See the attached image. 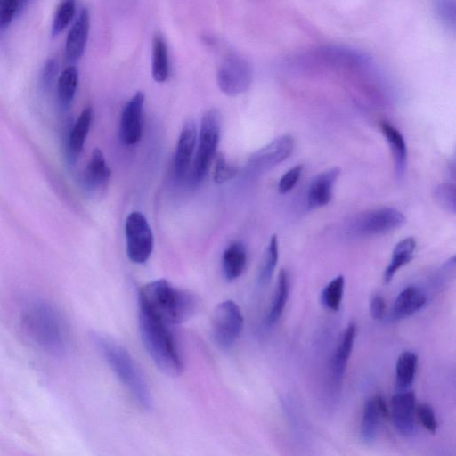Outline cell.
<instances>
[{"instance_id": "cell-1", "label": "cell", "mask_w": 456, "mask_h": 456, "mask_svg": "<svg viewBox=\"0 0 456 456\" xmlns=\"http://www.w3.org/2000/svg\"><path fill=\"white\" fill-rule=\"evenodd\" d=\"M139 307L167 325L189 320L198 307V299L190 291L177 289L167 280L151 281L139 291Z\"/></svg>"}, {"instance_id": "cell-2", "label": "cell", "mask_w": 456, "mask_h": 456, "mask_svg": "<svg viewBox=\"0 0 456 456\" xmlns=\"http://www.w3.org/2000/svg\"><path fill=\"white\" fill-rule=\"evenodd\" d=\"M21 320L27 334L37 346L53 354L64 352L67 331L55 307L42 300L32 301L24 308Z\"/></svg>"}, {"instance_id": "cell-3", "label": "cell", "mask_w": 456, "mask_h": 456, "mask_svg": "<svg viewBox=\"0 0 456 456\" xmlns=\"http://www.w3.org/2000/svg\"><path fill=\"white\" fill-rule=\"evenodd\" d=\"M138 324L142 344L157 368L167 376L180 375L183 364L168 325L142 307Z\"/></svg>"}, {"instance_id": "cell-4", "label": "cell", "mask_w": 456, "mask_h": 456, "mask_svg": "<svg viewBox=\"0 0 456 456\" xmlns=\"http://www.w3.org/2000/svg\"><path fill=\"white\" fill-rule=\"evenodd\" d=\"M94 342L108 365L136 403L144 410H151L152 397L148 384L127 350L110 338L99 334L94 335Z\"/></svg>"}, {"instance_id": "cell-5", "label": "cell", "mask_w": 456, "mask_h": 456, "mask_svg": "<svg viewBox=\"0 0 456 456\" xmlns=\"http://www.w3.org/2000/svg\"><path fill=\"white\" fill-rule=\"evenodd\" d=\"M221 134V114L218 110L210 109L201 118L199 144L193 163V178L201 181L216 155Z\"/></svg>"}, {"instance_id": "cell-6", "label": "cell", "mask_w": 456, "mask_h": 456, "mask_svg": "<svg viewBox=\"0 0 456 456\" xmlns=\"http://www.w3.org/2000/svg\"><path fill=\"white\" fill-rule=\"evenodd\" d=\"M244 326L240 307L232 300L216 305L212 315V336L221 348H229L237 341Z\"/></svg>"}, {"instance_id": "cell-7", "label": "cell", "mask_w": 456, "mask_h": 456, "mask_svg": "<svg viewBox=\"0 0 456 456\" xmlns=\"http://www.w3.org/2000/svg\"><path fill=\"white\" fill-rule=\"evenodd\" d=\"M126 254L136 264L146 262L153 248V235L146 217L138 211L129 214L126 225Z\"/></svg>"}, {"instance_id": "cell-8", "label": "cell", "mask_w": 456, "mask_h": 456, "mask_svg": "<svg viewBox=\"0 0 456 456\" xmlns=\"http://www.w3.org/2000/svg\"><path fill=\"white\" fill-rule=\"evenodd\" d=\"M220 90L229 95H239L250 86L252 69L248 61L238 54L230 53L220 64L217 75Z\"/></svg>"}, {"instance_id": "cell-9", "label": "cell", "mask_w": 456, "mask_h": 456, "mask_svg": "<svg viewBox=\"0 0 456 456\" xmlns=\"http://www.w3.org/2000/svg\"><path fill=\"white\" fill-rule=\"evenodd\" d=\"M293 148L294 140L290 135L278 137L252 153L247 167L253 175H262L287 159Z\"/></svg>"}, {"instance_id": "cell-10", "label": "cell", "mask_w": 456, "mask_h": 456, "mask_svg": "<svg viewBox=\"0 0 456 456\" xmlns=\"http://www.w3.org/2000/svg\"><path fill=\"white\" fill-rule=\"evenodd\" d=\"M405 216L393 208H381L363 214L354 224V232L362 236L380 235L401 227Z\"/></svg>"}, {"instance_id": "cell-11", "label": "cell", "mask_w": 456, "mask_h": 456, "mask_svg": "<svg viewBox=\"0 0 456 456\" xmlns=\"http://www.w3.org/2000/svg\"><path fill=\"white\" fill-rule=\"evenodd\" d=\"M144 94L137 92L125 105L119 126V136L123 144L134 145L142 136V117Z\"/></svg>"}, {"instance_id": "cell-12", "label": "cell", "mask_w": 456, "mask_h": 456, "mask_svg": "<svg viewBox=\"0 0 456 456\" xmlns=\"http://www.w3.org/2000/svg\"><path fill=\"white\" fill-rule=\"evenodd\" d=\"M415 408L416 397L412 391H400L391 399L389 414L395 428L402 436H411L414 431Z\"/></svg>"}, {"instance_id": "cell-13", "label": "cell", "mask_w": 456, "mask_h": 456, "mask_svg": "<svg viewBox=\"0 0 456 456\" xmlns=\"http://www.w3.org/2000/svg\"><path fill=\"white\" fill-rule=\"evenodd\" d=\"M388 415L389 410L381 395H375L365 403L359 434L362 444H370L375 441L381 419Z\"/></svg>"}, {"instance_id": "cell-14", "label": "cell", "mask_w": 456, "mask_h": 456, "mask_svg": "<svg viewBox=\"0 0 456 456\" xmlns=\"http://www.w3.org/2000/svg\"><path fill=\"white\" fill-rule=\"evenodd\" d=\"M92 122L91 107L85 108L76 121L69 127L64 137L67 161L73 165L83 151Z\"/></svg>"}, {"instance_id": "cell-15", "label": "cell", "mask_w": 456, "mask_h": 456, "mask_svg": "<svg viewBox=\"0 0 456 456\" xmlns=\"http://www.w3.org/2000/svg\"><path fill=\"white\" fill-rule=\"evenodd\" d=\"M197 129L192 119H188L183 126L178 137L174 159V169L176 178L183 179L188 172L195 150Z\"/></svg>"}, {"instance_id": "cell-16", "label": "cell", "mask_w": 456, "mask_h": 456, "mask_svg": "<svg viewBox=\"0 0 456 456\" xmlns=\"http://www.w3.org/2000/svg\"><path fill=\"white\" fill-rule=\"evenodd\" d=\"M90 28V15L86 8L80 11L67 36L65 57L73 63L81 58L85 52Z\"/></svg>"}, {"instance_id": "cell-17", "label": "cell", "mask_w": 456, "mask_h": 456, "mask_svg": "<svg viewBox=\"0 0 456 456\" xmlns=\"http://www.w3.org/2000/svg\"><path fill=\"white\" fill-rule=\"evenodd\" d=\"M339 175L338 167H331L319 174L312 181L307 194V208L309 210L322 208L330 201L333 188Z\"/></svg>"}, {"instance_id": "cell-18", "label": "cell", "mask_w": 456, "mask_h": 456, "mask_svg": "<svg viewBox=\"0 0 456 456\" xmlns=\"http://www.w3.org/2000/svg\"><path fill=\"white\" fill-rule=\"evenodd\" d=\"M111 175L102 151L95 148L90 157L82 176V183L88 192H95L103 189L109 183Z\"/></svg>"}, {"instance_id": "cell-19", "label": "cell", "mask_w": 456, "mask_h": 456, "mask_svg": "<svg viewBox=\"0 0 456 456\" xmlns=\"http://www.w3.org/2000/svg\"><path fill=\"white\" fill-rule=\"evenodd\" d=\"M357 333V326L350 322L342 334L334 355L331 360V378L336 385H340L347 367L348 359L351 355L354 341Z\"/></svg>"}, {"instance_id": "cell-20", "label": "cell", "mask_w": 456, "mask_h": 456, "mask_svg": "<svg viewBox=\"0 0 456 456\" xmlns=\"http://www.w3.org/2000/svg\"><path fill=\"white\" fill-rule=\"evenodd\" d=\"M427 303V297L424 292L416 286L404 288L396 297L391 311L393 320L407 318L419 310Z\"/></svg>"}, {"instance_id": "cell-21", "label": "cell", "mask_w": 456, "mask_h": 456, "mask_svg": "<svg viewBox=\"0 0 456 456\" xmlns=\"http://www.w3.org/2000/svg\"><path fill=\"white\" fill-rule=\"evenodd\" d=\"M78 85V70L73 66H68L59 75L56 83V102L59 110L66 113L69 110Z\"/></svg>"}, {"instance_id": "cell-22", "label": "cell", "mask_w": 456, "mask_h": 456, "mask_svg": "<svg viewBox=\"0 0 456 456\" xmlns=\"http://www.w3.org/2000/svg\"><path fill=\"white\" fill-rule=\"evenodd\" d=\"M381 131L391 149L396 176L401 179L407 165V146L404 138L395 127L386 121L381 123Z\"/></svg>"}, {"instance_id": "cell-23", "label": "cell", "mask_w": 456, "mask_h": 456, "mask_svg": "<svg viewBox=\"0 0 456 456\" xmlns=\"http://www.w3.org/2000/svg\"><path fill=\"white\" fill-rule=\"evenodd\" d=\"M247 253L245 247L240 242L230 244L222 256V270L224 277L229 281L239 278L246 266Z\"/></svg>"}, {"instance_id": "cell-24", "label": "cell", "mask_w": 456, "mask_h": 456, "mask_svg": "<svg viewBox=\"0 0 456 456\" xmlns=\"http://www.w3.org/2000/svg\"><path fill=\"white\" fill-rule=\"evenodd\" d=\"M415 248L416 240L413 237L404 238L395 245L391 260L383 273L384 284H388L396 272L413 258Z\"/></svg>"}, {"instance_id": "cell-25", "label": "cell", "mask_w": 456, "mask_h": 456, "mask_svg": "<svg viewBox=\"0 0 456 456\" xmlns=\"http://www.w3.org/2000/svg\"><path fill=\"white\" fill-rule=\"evenodd\" d=\"M289 293V276L285 269L279 273L277 284L267 314V323L275 324L282 315Z\"/></svg>"}, {"instance_id": "cell-26", "label": "cell", "mask_w": 456, "mask_h": 456, "mask_svg": "<svg viewBox=\"0 0 456 456\" xmlns=\"http://www.w3.org/2000/svg\"><path fill=\"white\" fill-rule=\"evenodd\" d=\"M418 367V355L411 351H403L397 358L395 364L396 387L407 390L412 384Z\"/></svg>"}, {"instance_id": "cell-27", "label": "cell", "mask_w": 456, "mask_h": 456, "mask_svg": "<svg viewBox=\"0 0 456 456\" xmlns=\"http://www.w3.org/2000/svg\"><path fill=\"white\" fill-rule=\"evenodd\" d=\"M169 74L168 53L163 37L155 34L152 41L151 75L156 82L167 80Z\"/></svg>"}, {"instance_id": "cell-28", "label": "cell", "mask_w": 456, "mask_h": 456, "mask_svg": "<svg viewBox=\"0 0 456 456\" xmlns=\"http://www.w3.org/2000/svg\"><path fill=\"white\" fill-rule=\"evenodd\" d=\"M345 288V278L338 275L333 278L322 290L321 301L324 307L331 311L340 308Z\"/></svg>"}, {"instance_id": "cell-29", "label": "cell", "mask_w": 456, "mask_h": 456, "mask_svg": "<svg viewBox=\"0 0 456 456\" xmlns=\"http://www.w3.org/2000/svg\"><path fill=\"white\" fill-rule=\"evenodd\" d=\"M76 12V0H61L56 9L51 34L53 37L60 35L72 21Z\"/></svg>"}, {"instance_id": "cell-30", "label": "cell", "mask_w": 456, "mask_h": 456, "mask_svg": "<svg viewBox=\"0 0 456 456\" xmlns=\"http://www.w3.org/2000/svg\"><path fill=\"white\" fill-rule=\"evenodd\" d=\"M278 258V240L276 235H273L270 239L265 256L260 268L258 276L259 284L266 285L270 281L277 265Z\"/></svg>"}, {"instance_id": "cell-31", "label": "cell", "mask_w": 456, "mask_h": 456, "mask_svg": "<svg viewBox=\"0 0 456 456\" xmlns=\"http://www.w3.org/2000/svg\"><path fill=\"white\" fill-rule=\"evenodd\" d=\"M58 70L59 65L55 58H49L44 63L39 77V86L43 94H49L57 83Z\"/></svg>"}, {"instance_id": "cell-32", "label": "cell", "mask_w": 456, "mask_h": 456, "mask_svg": "<svg viewBox=\"0 0 456 456\" xmlns=\"http://www.w3.org/2000/svg\"><path fill=\"white\" fill-rule=\"evenodd\" d=\"M21 11L20 0H0V35Z\"/></svg>"}, {"instance_id": "cell-33", "label": "cell", "mask_w": 456, "mask_h": 456, "mask_svg": "<svg viewBox=\"0 0 456 456\" xmlns=\"http://www.w3.org/2000/svg\"><path fill=\"white\" fill-rule=\"evenodd\" d=\"M238 173V169L226 162L223 154L218 153L216 156L215 167L213 170V181L221 184L233 179Z\"/></svg>"}, {"instance_id": "cell-34", "label": "cell", "mask_w": 456, "mask_h": 456, "mask_svg": "<svg viewBox=\"0 0 456 456\" xmlns=\"http://www.w3.org/2000/svg\"><path fill=\"white\" fill-rule=\"evenodd\" d=\"M415 413L422 427L431 434H435L438 422L433 408L428 403H420L416 406Z\"/></svg>"}, {"instance_id": "cell-35", "label": "cell", "mask_w": 456, "mask_h": 456, "mask_svg": "<svg viewBox=\"0 0 456 456\" xmlns=\"http://www.w3.org/2000/svg\"><path fill=\"white\" fill-rule=\"evenodd\" d=\"M303 171L302 165H297L288 170L280 179L278 190L281 194H285L291 191L299 180Z\"/></svg>"}, {"instance_id": "cell-36", "label": "cell", "mask_w": 456, "mask_h": 456, "mask_svg": "<svg viewBox=\"0 0 456 456\" xmlns=\"http://www.w3.org/2000/svg\"><path fill=\"white\" fill-rule=\"evenodd\" d=\"M437 200L447 209L455 212V187L449 183L438 186L435 192Z\"/></svg>"}, {"instance_id": "cell-37", "label": "cell", "mask_w": 456, "mask_h": 456, "mask_svg": "<svg viewBox=\"0 0 456 456\" xmlns=\"http://www.w3.org/2000/svg\"><path fill=\"white\" fill-rule=\"evenodd\" d=\"M370 310L374 320L379 321L384 318L386 313V303L379 294H376L372 297Z\"/></svg>"}, {"instance_id": "cell-38", "label": "cell", "mask_w": 456, "mask_h": 456, "mask_svg": "<svg viewBox=\"0 0 456 456\" xmlns=\"http://www.w3.org/2000/svg\"><path fill=\"white\" fill-rule=\"evenodd\" d=\"M32 0H20L22 10L31 2Z\"/></svg>"}]
</instances>
